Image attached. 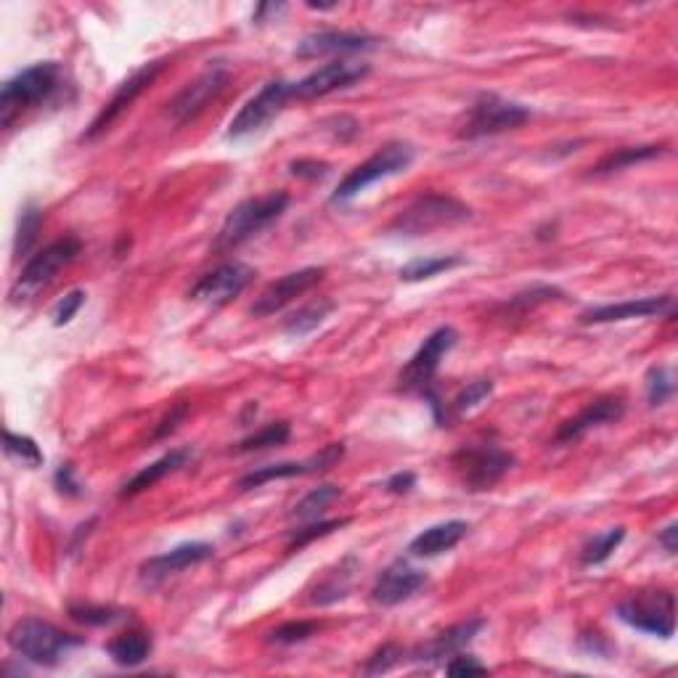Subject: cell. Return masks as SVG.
I'll return each instance as SVG.
<instances>
[{"label": "cell", "mask_w": 678, "mask_h": 678, "mask_svg": "<svg viewBox=\"0 0 678 678\" xmlns=\"http://www.w3.org/2000/svg\"><path fill=\"white\" fill-rule=\"evenodd\" d=\"M59 80L61 67L56 61H38L6 80L0 91V125L11 128L22 112L48 101L59 88Z\"/></svg>", "instance_id": "1"}, {"label": "cell", "mask_w": 678, "mask_h": 678, "mask_svg": "<svg viewBox=\"0 0 678 678\" xmlns=\"http://www.w3.org/2000/svg\"><path fill=\"white\" fill-rule=\"evenodd\" d=\"M287 207V191H271V194L257 196V199H247V202H242L239 207L228 212V218L223 220V226H220L218 236H215L212 249L215 252H228V249L242 247L252 236H257L271 223H276Z\"/></svg>", "instance_id": "2"}, {"label": "cell", "mask_w": 678, "mask_h": 678, "mask_svg": "<svg viewBox=\"0 0 678 678\" xmlns=\"http://www.w3.org/2000/svg\"><path fill=\"white\" fill-rule=\"evenodd\" d=\"M83 636L67 633L56 628L53 623H46L40 618H24L19 620L11 631H8V647L14 649L16 655L24 657L27 663L35 665H59L69 649L83 647Z\"/></svg>", "instance_id": "3"}, {"label": "cell", "mask_w": 678, "mask_h": 678, "mask_svg": "<svg viewBox=\"0 0 678 678\" xmlns=\"http://www.w3.org/2000/svg\"><path fill=\"white\" fill-rule=\"evenodd\" d=\"M469 218H472V210L459 199L448 194H422L416 196L406 210L395 215V220L387 226V234L424 236L440 231V228L459 226Z\"/></svg>", "instance_id": "4"}, {"label": "cell", "mask_w": 678, "mask_h": 678, "mask_svg": "<svg viewBox=\"0 0 678 678\" xmlns=\"http://www.w3.org/2000/svg\"><path fill=\"white\" fill-rule=\"evenodd\" d=\"M411 162H414V146L411 144L395 141V144L382 146L377 154H371L366 162L353 167V170H350V173L339 181V186L332 194V202L334 204L350 202V199H355L361 191L369 189L371 183L385 181V178H390V175L403 173Z\"/></svg>", "instance_id": "5"}, {"label": "cell", "mask_w": 678, "mask_h": 678, "mask_svg": "<svg viewBox=\"0 0 678 678\" xmlns=\"http://www.w3.org/2000/svg\"><path fill=\"white\" fill-rule=\"evenodd\" d=\"M83 252V242L77 236H64L59 242L48 244L46 249H40L38 255H32L24 265L22 276L16 279L14 289H11V302L19 305V302L32 300L35 294L43 287H48L56 273L61 268H67L69 263H75L77 255Z\"/></svg>", "instance_id": "6"}, {"label": "cell", "mask_w": 678, "mask_h": 678, "mask_svg": "<svg viewBox=\"0 0 678 678\" xmlns=\"http://www.w3.org/2000/svg\"><path fill=\"white\" fill-rule=\"evenodd\" d=\"M530 120L528 106L517 104V101H506L496 93H483L475 104L469 106L467 120L459 128V138L475 141V138L498 136L506 130L522 128Z\"/></svg>", "instance_id": "7"}, {"label": "cell", "mask_w": 678, "mask_h": 678, "mask_svg": "<svg viewBox=\"0 0 678 678\" xmlns=\"http://www.w3.org/2000/svg\"><path fill=\"white\" fill-rule=\"evenodd\" d=\"M618 618L636 631L671 639L676 633V596L671 591H639L620 602Z\"/></svg>", "instance_id": "8"}, {"label": "cell", "mask_w": 678, "mask_h": 678, "mask_svg": "<svg viewBox=\"0 0 678 678\" xmlns=\"http://www.w3.org/2000/svg\"><path fill=\"white\" fill-rule=\"evenodd\" d=\"M453 467L459 469L464 488L480 493V490H490L509 475V469L514 467V456L493 443L467 445L453 456Z\"/></svg>", "instance_id": "9"}, {"label": "cell", "mask_w": 678, "mask_h": 678, "mask_svg": "<svg viewBox=\"0 0 678 678\" xmlns=\"http://www.w3.org/2000/svg\"><path fill=\"white\" fill-rule=\"evenodd\" d=\"M287 101H292V83H284V80H271V83H265L260 88V93L249 98L247 104L239 109L231 125H228V138H247L255 136L260 130H265L271 125L281 112H284V106Z\"/></svg>", "instance_id": "10"}, {"label": "cell", "mask_w": 678, "mask_h": 678, "mask_svg": "<svg viewBox=\"0 0 678 678\" xmlns=\"http://www.w3.org/2000/svg\"><path fill=\"white\" fill-rule=\"evenodd\" d=\"M459 342V334L453 326H440L430 337L424 339L422 347L411 355V361L403 366L400 371V390L403 392H430L432 379H435L437 369H440V361L445 355L451 353L453 347Z\"/></svg>", "instance_id": "11"}, {"label": "cell", "mask_w": 678, "mask_h": 678, "mask_svg": "<svg viewBox=\"0 0 678 678\" xmlns=\"http://www.w3.org/2000/svg\"><path fill=\"white\" fill-rule=\"evenodd\" d=\"M162 69H165V59L146 61L144 67H138L136 72L125 80V83H120V88L114 91V96L106 101L104 109H101L96 120L91 122V128L85 130V136H83L85 141H93V138L101 136L104 130L112 128L114 122L120 120V114L146 91V85H151L154 80H157V75L162 72Z\"/></svg>", "instance_id": "12"}, {"label": "cell", "mask_w": 678, "mask_h": 678, "mask_svg": "<svg viewBox=\"0 0 678 678\" xmlns=\"http://www.w3.org/2000/svg\"><path fill=\"white\" fill-rule=\"evenodd\" d=\"M252 279H255V271L249 265L236 263V260L234 263H223L215 271L204 273L202 279L194 284L189 297L194 302H204V305L218 308V305H226L234 297H239Z\"/></svg>", "instance_id": "13"}, {"label": "cell", "mask_w": 678, "mask_h": 678, "mask_svg": "<svg viewBox=\"0 0 678 678\" xmlns=\"http://www.w3.org/2000/svg\"><path fill=\"white\" fill-rule=\"evenodd\" d=\"M369 75V64H355V61H329L308 77H302L300 83H292V98L297 101H313V98L329 96L334 91L350 88L353 83Z\"/></svg>", "instance_id": "14"}, {"label": "cell", "mask_w": 678, "mask_h": 678, "mask_svg": "<svg viewBox=\"0 0 678 678\" xmlns=\"http://www.w3.org/2000/svg\"><path fill=\"white\" fill-rule=\"evenodd\" d=\"M226 83L228 72L223 67L215 64V67L204 69L194 83L186 85V88L167 104L170 106V114H173V120L178 122V125H186V122H191L194 117H199V114L210 106V101H215V98L223 93Z\"/></svg>", "instance_id": "15"}, {"label": "cell", "mask_w": 678, "mask_h": 678, "mask_svg": "<svg viewBox=\"0 0 678 678\" xmlns=\"http://www.w3.org/2000/svg\"><path fill=\"white\" fill-rule=\"evenodd\" d=\"M324 279V268H302V271L287 273L279 281H273L260 292V297L252 305V316H273L281 308H287L294 297H300L308 289H313L318 281Z\"/></svg>", "instance_id": "16"}, {"label": "cell", "mask_w": 678, "mask_h": 678, "mask_svg": "<svg viewBox=\"0 0 678 678\" xmlns=\"http://www.w3.org/2000/svg\"><path fill=\"white\" fill-rule=\"evenodd\" d=\"M427 586V573L419 570V567L408 565L406 559H398L387 567L385 573L379 575L371 594H374V602H379L382 607H395V604L406 602L416 591H422Z\"/></svg>", "instance_id": "17"}, {"label": "cell", "mask_w": 678, "mask_h": 678, "mask_svg": "<svg viewBox=\"0 0 678 678\" xmlns=\"http://www.w3.org/2000/svg\"><path fill=\"white\" fill-rule=\"evenodd\" d=\"M623 414H626V403H623V398H615V395L596 398L583 408L581 414H575L573 419H567V422L559 424L554 440H557V443H573V440L583 437L588 430H594V427L618 422Z\"/></svg>", "instance_id": "18"}, {"label": "cell", "mask_w": 678, "mask_h": 678, "mask_svg": "<svg viewBox=\"0 0 678 678\" xmlns=\"http://www.w3.org/2000/svg\"><path fill=\"white\" fill-rule=\"evenodd\" d=\"M673 316V297H641V300H626L618 305H602L581 313V324H615V321H628V318H649V316Z\"/></svg>", "instance_id": "19"}, {"label": "cell", "mask_w": 678, "mask_h": 678, "mask_svg": "<svg viewBox=\"0 0 678 678\" xmlns=\"http://www.w3.org/2000/svg\"><path fill=\"white\" fill-rule=\"evenodd\" d=\"M215 549H212L210 543L202 541H191V543H181V546H175L167 554H159V557L146 559L144 565H141V578L146 583H157L167 575L178 573V570H186L191 565H199V562H207L212 559Z\"/></svg>", "instance_id": "20"}, {"label": "cell", "mask_w": 678, "mask_h": 678, "mask_svg": "<svg viewBox=\"0 0 678 678\" xmlns=\"http://www.w3.org/2000/svg\"><path fill=\"white\" fill-rule=\"evenodd\" d=\"M374 46H377V38H371V35L324 30V32H313V35H308V38H302V43L297 46L294 56H300V59H318V56H326V53L371 51Z\"/></svg>", "instance_id": "21"}, {"label": "cell", "mask_w": 678, "mask_h": 678, "mask_svg": "<svg viewBox=\"0 0 678 678\" xmlns=\"http://www.w3.org/2000/svg\"><path fill=\"white\" fill-rule=\"evenodd\" d=\"M485 628V620L475 618L467 620V623H459V626L448 628V631L437 633L435 639H430L424 647H419L414 652L416 663H435V660H443V657L459 655L461 649L467 647L469 641L475 639L477 633Z\"/></svg>", "instance_id": "22"}, {"label": "cell", "mask_w": 678, "mask_h": 678, "mask_svg": "<svg viewBox=\"0 0 678 678\" xmlns=\"http://www.w3.org/2000/svg\"><path fill=\"white\" fill-rule=\"evenodd\" d=\"M469 533V522L464 520H448L440 522V525H432L424 533H419L411 541L408 551H411V557H422L430 559L437 557V554H445V551H451L456 543Z\"/></svg>", "instance_id": "23"}, {"label": "cell", "mask_w": 678, "mask_h": 678, "mask_svg": "<svg viewBox=\"0 0 678 678\" xmlns=\"http://www.w3.org/2000/svg\"><path fill=\"white\" fill-rule=\"evenodd\" d=\"M189 459H191V448H173V451L165 453L162 459H157L154 464L141 469L138 475L130 477L128 483L122 485L120 498H133V496H138V493H144L146 488L157 485L162 477L173 475V472H178L181 467H186V461Z\"/></svg>", "instance_id": "24"}, {"label": "cell", "mask_w": 678, "mask_h": 678, "mask_svg": "<svg viewBox=\"0 0 678 678\" xmlns=\"http://www.w3.org/2000/svg\"><path fill=\"white\" fill-rule=\"evenodd\" d=\"M358 570V559L345 557L334 567L332 573H326V578L313 588V596L310 602L318 604V607H326V604H334L339 599H345L350 594V586H353V575Z\"/></svg>", "instance_id": "25"}, {"label": "cell", "mask_w": 678, "mask_h": 678, "mask_svg": "<svg viewBox=\"0 0 678 678\" xmlns=\"http://www.w3.org/2000/svg\"><path fill=\"white\" fill-rule=\"evenodd\" d=\"M109 657H112L117 665H125V668H136L149 657L151 652V636L146 631H128L120 633L117 639L109 641L106 647Z\"/></svg>", "instance_id": "26"}, {"label": "cell", "mask_w": 678, "mask_h": 678, "mask_svg": "<svg viewBox=\"0 0 678 678\" xmlns=\"http://www.w3.org/2000/svg\"><path fill=\"white\" fill-rule=\"evenodd\" d=\"M334 308H337L334 300H329V297H318V300L308 302L305 308H300L297 313H292V316L284 321V332H287L289 337H305V334L316 332L318 326L332 316Z\"/></svg>", "instance_id": "27"}, {"label": "cell", "mask_w": 678, "mask_h": 678, "mask_svg": "<svg viewBox=\"0 0 678 678\" xmlns=\"http://www.w3.org/2000/svg\"><path fill=\"white\" fill-rule=\"evenodd\" d=\"M660 154H663V146H626V149H615L591 167V175L618 173V170H623V167L639 165V162H649V159L660 157Z\"/></svg>", "instance_id": "28"}, {"label": "cell", "mask_w": 678, "mask_h": 678, "mask_svg": "<svg viewBox=\"0 0 678 678\" xmlns=\"http://www.w3.org/2000/svg\"><path fill=\"white\" fill-rule=\"evenodd\" d=\"M313 472V464L308 461H281V464H268V467L252 469L249 475H244L239 480V488L252 490L260 488L265 483H273V480H287V477H300L310 475Z\"/></svg>", "instance_id": "29"}, {"label": "cell", "mask_w": 678, "mask_h": 678, "mask_svg": "<svg viewBox=\"0 0 678 678\" xmlns=\"http://www.w3.org/2000/svg\"><path fill=\"white\" fill-rule=\"evenodd\" d=\"M464 265V257L459 255H437V257H416L411 263H406L398 271L400 281H408V284H414V281H424L432 279V276H440V273H448L453 268H459Z\"/></svg>", "instance_id": "30"}, {"label": "cell", "mask_w": 678, "mask_h": 678, "mask_svg": "<svg viewBox=\"0 0 678 678\" xmlns=\"http://www.w3.org/2000/svg\"><path fill=\"white\" fill-rule=\"evenodd\" d=\"M339 496H342V488H337V485H318V488L310 490L302 501L294 504L289 517H292V520H313V517H318L321 512H326Z\"/></svg>", "instance_id": "31"}, {"label": "cell", "mask_w": 678, "mask_h": 678, "mask_svg": "<svg viewBox=\"0 0 678 678\" xmlns=\"http://www.w3.org/2000/svg\"><path fill=\"white\" fill-rule=\"evenodd\" d=\"M623 538H626V528H610L607 533L596 535L594 541H588L586 546H583L581 562L586 567L602 565V562H607V559L612 557V551L623 543Z\"/></svg>", "instance_id": "32"}, {"label": "cell", "mask_w": 678, "mask_h": 678, "mask_svg": "<svg viewBox=\"0 0 678 678\" xmlns=\"http://www.w3.org/2000/svg\"><path fill=\"white\" fill-rule=\"evenodd\" d=\"M292 435V427L287 422H273L265 424L263 430H257L255 435L244 437L242 443L236 445L239 453H252V451H265V448H276V445H284Z\"/></svg>", "instance_id": "33"}, {"label": "cell", "mask_w": 678, "mask_h": 678, "mask_svg": "<svg viewBox=\"0 0 678 678\" xmlns=\"http://www.w3.org/2000/svg\"><path fill=\"white\" fill-rule=\"evenodd\" d=\"M69 618L83 626H112V623L128 618V612L120 607H104V604H72Z\"/></svg>", "instance_id": "34"}, {"label": "cell", "mask_w": 678, "mask_h": 678, "mask_svg": "<svg viewBox=\"0 0 678 678\" xmlns=\"http://www.w3.org/2000/svg\"><path fill=\"white\" fill-rule=\"evenodd\" d=\"M43 226V210L35 207V204H27L19 215V228H16V242L14 252L16 257H24L32 249L35 239H38V231Z\"/></svg>", "instance_id": "35"}, {"label": "cell", "mask_w": 678, "mask_h": 678, "mask_svg": "<svg viewBox=\"0 0 678 678\" xmlns=\"http://www.w3.org/2000/svg\"><path fill=\"white\" fill-rule=\"evenodd\" d=\"M676 392V377L671 366H652L647 371V398L649 406H663Z\"/></svg>", "instance_id": "36"}, {"label": "cell", "mask_w": 678, "mask_h": 678, "mask_svg": "<svg viewBox=\"0 0 678 678\" xmlns=\"http://www.w3.org/2000/svg\"><path fill=\"white\" fill-rule=\"evenodd\" d=\"M3 448H6L11 459H19L27 467H40L46 461V456H43V451H40L38 443L32 437L16 435L11 430H6V435H3Z\"/></svg>", "instance_id": "37"}, {"label": "cell", "mask_w": 678, "mask_h": 678, "mask_svg": "<svg viewBox=\"0 0 678 678\" xmlns=\"http://www.w3.org/2000/svg\"><path fill=\"white\" fill-rule=\"evenodd\" d=\"M557 297H562V289L549 287V284H535V287H530L528 292L514 294L512 300L506 302V310H517V313H528V310L538 308V305H543V302L557 300Z\"/></svg>", "instance_id": "38"}, {"label": "cell", "mask_w": 678, "mask_h": 678, "mask_svg": "<svg viewBox=\"0 0 678 678\" xmlns=\"http://www.w3.org/2000/svg\"><path fill=\"white\" fill-rule=\"evenodd\" d=\"M347 517L342 520H326V522H316V525H308V528L294 530L292 538H289V551L302 549V546H308L310 541H316V538H324V535L334 533V530H342L347 525Z\"/></svg>", "instance_id": "39"}, {"label": "cell", "mask_w": 678, "mask_h": 678, "mask_svg": "<svg viewBox=\"0 0 678 678\" xmlns=\"http://www.w3.org/2000/svg\"><path fill=\"white\" fill-rule=\"evenodd\" d=\"M490 395H493V382H490V379H477V382L467 385L459 395H456V400H453V411H456V414L472 411V408L480 406V403H483L485 398H490Z\"/></svg>", "instance_id": "40"}, {"label": "cell", "mask_w": 678, "mask_h": 678, "mask_svg": "<svg viewBox=\"0 0 678 678\" xmlns=\"http://www.w3.org/2000/svg\"><path fill=\"white\" fill-rule=\"evenodd\" d=\"M318 631V623L313 620H292V623H284L276 631L271 633L273 644H297V641L310 639L313 633Z\"/></svg>", "instance_id": "41"}, {"label": "cell", "mask_w": 678, "mask_h": 678, "mask_svg": "<svg viewBox=\"0 0 678 678\" xmlns=\"http://www.w3.org/2000/svg\"><path fill=\"white\" fill-rule=\"evenodd\" d=\"M85 302V292L80 289H72L69 294H64L59 302H56V308H53V326H67L72 318L77 316V310L83 308Z\"/></svg>", "instance_id": "42"}, {"label": "cell", "mask_w": 678, "mask_h": 678, "mask_svg": "<svg viewBox=\"0 0 678 678\" xmlns=\"http://www.w3.org/2000/svg\"><path fill=\"white\" fill-rule=\"evenodd\" d=\"M400 657H403V652H400L395 644H385V647L379 649V652H374V655L369 657V663L363 665V673L390 671V668H395V665L400 663Z\"/></svg>", "instance_id": "43"}, {"label": "cell", "mask_w": 678, "mask_h": 678, "mask_svg": "<svg viewBox=\"0 0 678 678\" xmlns=\"http://www.w3.org/2000/svg\"><path fill=\"white\" fill-rule=\"evenodd\" d=\"M445 673L448 676H483V673H488V668L483 663H477V657L453 655L451 663L445 665Z\"/></svg>", "instance_id": "44"}, {"label": "cell", "mask_w": 678, "mask_h": 678, "mask_svg": "<svg viewBox=\"0 0 678 678\" xmlns=\"http://www.w3.org/2000/svg\"><path fill=\"white\" fill-rule=\"evenodd\" d=\"M342 456H345V445L329 443L326 448H321L316 456H310V461H313V469H316V472H329V469L337 467L339 461H342Z\"/></svg>", "instance_id": "45"}, {"label": "cell", "mask_w": 678, "mask_h": 678, "mask_svg": "<svg viewBox=\"0 0 678 678\" xmlns=\"http://www.w3.org/2000/svg\"><path fill=\"white\" fill-rule=\"evenodd\" d=\"M53 483H56L59 493H64V496H72V498L83 496V485L77 483L72 464H61V467L56 469V475H53Z\"/></svg>", "instance_id": "46"}, {"label": "cell", "mask_w": 678, "mask_h": 678, "mask_svg": "<svg viewBox=\"0 0 678 678\" xmlns=\"http://www.w3.org/2000/svg\"><path fill=\"white\" fill-rule=\"evenodd\" d=\"M186 414H189V403H178V406L170 408V414L159 422L157 432H154V440H162V437L173 435V432L178 430V424L186 419Z\"/></svg>", "instance_id": "47"}, {"label": "cell", "mask_w": 678, "mask_h": 678, "mask_svg": "<svg viewBox=\"0 0 678 678\" xmlns=\"http://www.w3.org/2000/svg\"><path fill=\"white\" fill-rule=\"evenodd\" d=\"M292 175L297 178H308V181H318V178H324L329 173V165L326 162H318V159H297L292 162Z\"/></svg>", "instance_id": "48"}, {"label": "cell", "mask_w": 678, "mask_h": 678, "mask_svg": "<svg viewBox=\"0 0 678 678\" xmlns=\"http://www.w3.org/2000/svg\"><path fill=\"white\" fill-rule=\"evenodd\" d=\"M416 485V475L414 472H398V475H392L390 480L385 483L387 493H408V490H414Z\"/></svg>", "instance_id": "49"}, {"label": "cell", "mask_w": 678, "mask_h": 678, "mask_svg": "<svg viewBox=\"0 0 678 678\" xmlns=\"http://www.w3.org/2000/svg\"><path fill=\"white\" fill-rule=\"evenodd\" d=\"M581 647L586 649V652H594V655H607V652H610V644H607V641H604L599 633L583 636Z\"/></svg>", "instance_id": "50"}, {"label": "cell", "mask_w": 678, "mask_h": 678, "mask_svg": "<svg viewBox=\"0 0 678 678\" xmlns=\"http://www.w3.org/2000/svg\"><path fill=\"white\" fill-rule=\"evenodd\" d=\"M676 535H678V525H676V522H671V525H668V528H665L663 533L657 535V541L663 543L665 551H668V554H676V551H678Z\"/></svg>", "instance_id": "51"}]
</instances>
